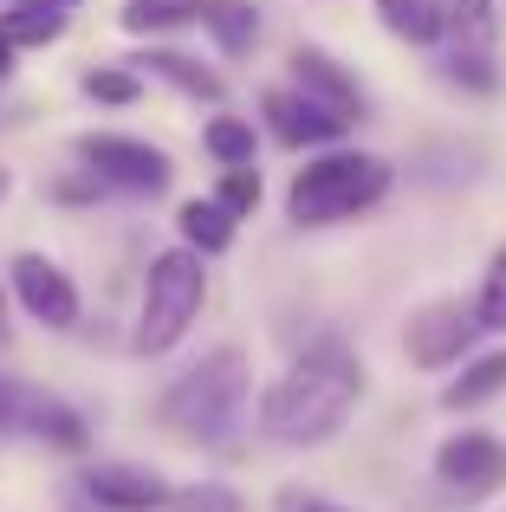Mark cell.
I'll list each match as a JSON object with an SVG mask.
<instances>
[{
  "mask_svg": "<svg viewBox=\"0 0 506 512\" xmlns=\"http://www.w3.org/2000/svg\"><path fill=\"white\" fill-rule=\"evenodd\" d=\"M357 396H364V357L351 344L325 338L260 396V428L286 448H318L344 428Z\"/></svg>",
  "mask_w": 506,
  "mask_h": 512,
  "instance_id": "6da1fadb",
  "label": "cell"
},
{
  "mask_svg": "<svg viewBox=\"0 0 506 512\" xmlns=\"http://www.w3.org/2000/svg\"><path fill=\"white\" fill-rule=\"evenodd\" d=\"M241 402H247V357L234 344H221L163 389L156 422H163V435L182 441V448H221L234 415H241Z\"/></svg>",
  "mask_w": 506,
  "mask_h": 512,
  "instance_id": "7a4b0ae2",
  "label": "cell"
},
{
  "mask_svg": "<svg viewBox=\"0 0 506 512\" xmlns=\"http://www.w3.org/2000/svg\"><path fill=\"white\" fill-rule=\"evenodd\" d=\"M390 195V163L383 156H364V150H331V156H312L299 163L286 188V208L299 227H325V221H344V214H364Z\"/></svg>",
  "mask_w": 506,
  "mask_h": 512,
  "instance_id": "3957f363",
  "label": "cell"
},
{
  "mask_svg": "<svg viewBox=\"0 0 506 512\" xmlns=\"http://www.w3.org/2000/svg\"><path fill=\"white\" fill-rule=\"evenodd\" d=\"M202 299H208V266L195 260L189 247L156 253L150 279H143V312H137V331H130V350H137V357L176 350L189 338V325L202 318Z\"/></svg>",
  "mask_w": 506,
  "mask_h": 512,
  "instance_id": "277c9868",
  "label": "cell"
},
{
  "mask_svg": "<svg viewBox=\"0 0 506 512\" xmlns=\"http://www.w3.org/2000/svg\"><path fill=\"white\" fill-rule=\"evenodd\" d=\"M0 435H20V441H46V448H65L78 454L91 441L85 415L72 402H59L52 389H33V383H13L0 376Z\"/></svg>",
  "mask_w": 506,
  "mask_h": 512,
  "instance_id": "5b68a950",
  "label": "cell"
},
{
  "mask_svg": "<svg viewBox=\"0 0 506 512\" xmlns=\"http://www.w3.org/2000/svg\"><path fill=\"white\" fill-rule=\"evenodd\" d=\"M72 150H78V163L98 175V182H111V188H130V195H163L169 188V156L156 150V143L91 130V137L72 143Z\"/></svg>",
  "mask_w": 506,
  "mask_h": 512,
  "instance_id": "8992f818",
  "label": "cell"
},
{
  "mask_svg": "<svg viewBox=\"0 0 506 512\" xmlns=\"http://www.w3.org/2000/svg\"><path fill=\"white\" fill-rule=\"evenodd\" d=\"M435 480H442V493H448V500H461V506L500 493V487H506V441L481 435V428H468V435H448L442 454H435Z\"/></svg>",
  "mask_w": 506,
  "mask_h": 512,
  "instance_id": "52a82bcc",
  "label": "cell"
},
{
  "mask_svg": "<svg viewBox=\"0 0 506 512\" xmlns=\"http://www.w3.org/2000/svg\"><path fill=\"white\" fill-rule=\"evenodd\" d=\"M468 344H474V312L461 299L422 305V312L409 318V331H403V350H409L416 370H442V363H455Z\"/></svg>",
  "mask_w": 506,
  "mask_h": 512,
  "instance_id": "ba28073f",
  "label": "cell"
},
{
  "mask_svg": "<svg viewBox=\"0 0 506 512\" xmlns=\"http://www.w3.org/2000/svg\"><path fill=\"white\" fill-rule=\"evenodd\" d=\"M13 292H20V305L46 331H72L78 325V286L65 279L59 260H46V253H13Z\"/></svg>",
  "mask_w": 506,
  "mask_h": 512,
  "instance_id": "9c48e42d",
  "label": "cell"
},
{
  "mask_svg": "<svg viewBox=\"0 0 506 512\" xmlns=\"http://www.w3.org/2000/svg\"><path fill=\"white\" fill-rule=\"evenodd\" d=\"M292 91L312 98V104H325V111L344 117V124L364 117V85H357V78L344 72L325 46H299V52H292Z\"/></svg>",
  "mask_w": 506,
  "mask_h": 512,
  "instance_id": "30bf717a",
  "label": "cell"
},
{
  "mask_svg": "<svg viewBox=\"0 0 506 512\" xmlns=\"http://www.w3.org/2000/svg\"><path fill=\"white\" fill-rule=\"evenodd\" d=\"M85 493L98 500V512H156V506L176 500V493L163 487V474H150V467H124V461L91 467Z\"/></svg>",
  "mask_w": 506,
  "mask_h": 512,
  "instance_id": "8fae6325",
  "label": "cell"
},
{
  "mask_svg": "<svg viewBox=\"0 0 506 512\" xmlns=\"http://www.w3.org/2000/svg\"><path fill=\"white\" fill-rule=\"evenodd\" d=\"M260 111H266V130H273L279 143H292V150H312V143H338L344 137V117H331L325 104L299 98V91H266Z\"/></svg>",
  "mask_w": 506,
  "mask_h": 512,
  "instance_id": "7c38bea8",
  "label": "cell"
},
{
  "mask_svg": "<svg viewBox=\"0 0 506 512\" xmlns=\"http://www.w3.org/2000/svg\"><path fill=\"white\" fill-rule=\"evenodd\" d=\"M137 65H143V72H156V78H169V85H176L182 98H195V104H221V78H215V65L189 59V52L156 46V52H143Z\"/></svg>",
  "mask_w": 506,
  "mask_h": 512,
  "instance_id": "4fadbf2b",
  "label": "cell"
},
{
  "mask_svg": "<svg viewBox=\"0 0 506 512\" xmlns=\"http://www.w3.org/2000/svg\"><path fill=\"white\" fill-rule=\"evenodd\" d=\"M176 227H182V247L202 260V253H228V247H234V227H241V221H234L221 201H202V195H195V201H182Z\"/></svg>",
  "mask_w": 506,
  "mask_h": 512,
  "instance_id": "5bb4252c",
  "label": "cell"
},
{
  "mask_svg": "<svg viewBox=\"0 0 506 512\" xmlns=\"http://www.w3.org/2000/svg\"><path fill=\"white\" fill-rule=\"evenodd\" d=\"M377 13L396 39H416V46L448 33V0H377Z\"/></svg>",
  "mask_w": 506,
  "mask_h": 512,
  "instance_id": "9a60e30c",
  "label": "cell"
},
{
  "mask_svg": "<svg viewBox=\"0 0 506 512\" xmlns=\"http://www.w3.org/2000/svg\"><path fill=\"white\" fill-rule=\"evenodd\" d=\"M500 389H506V350H487V357H474L468 370L442 389V402L448 409H481V402H494Z\"/></svg>",
  "mask_w": 506,
  "mask_h": 512,
  "instance_id": "2e32d148",
  "label": "cell"
},
{
  "mask_svg": "<svg viewBox=\"0 0 506 512\" xmlns=\"http://www.w3.org/2000/svg\"><path fill=\"white\" fill-rule=\"evenodd\" d=\"M208 33L221 39V52H247L260 39V7L253 0H208Z\"/></svg>",
  "mask_w": 506,
  "mask_h": 512,
  "instance_id": "e0dca14e",
  "label": "cell"
},
{
  "mask_svg": "<svg viewBox=\"0 0 506 512\" xmlns=\"http://www.w3.org/2000/svg\"><path fill=\"white\" fill-rule=\"evenodd\" d=\"M65 33V13H46V7H13V13H0V39H7L13 52L20 46H52V39Z\"/></svg>",
  "mask_w": 506,
  "mask_h": 512,
  "instance_id": "ac0fdd59",
  "label": "cell"
},
{
  "mask_svg": "<svg viewBox=\"0 0 506 512\" xmlns=\"http://www.w3.org/2000/svg\"><path fill=\"white\" fill-rule=\"evenodd\" d=\"M182 20H208V0H130L124 7L130 33H163V26H182Z\"/></svg>",
  "mask_w": 506,
  "mask_h": 512,
  "instance_id": "d6986e66",
  "label": "cell"
},
{
  "mask_svg": "<svg viewBox=\"0 0 506 512\" xmlns=\"http://www.w3.org/2000/svg\"><path fill=\"white\" fill-rule=\"evenodd\" d=\"M202 143H208V156H215V163L253 169V124H241V117H208Z\"/></svg>",
  "mask_w": 506,
  "mask_h": 512,
  "instance_id": "ffe728a7",
  "label": "cell"
},
{
  "mask_svg": "<svg viewBox=\"0 0 506 512\" xmlns=\"http://www.w3.org/2000/svg\"><path fill=\"white\" fill-rule=\"evenodd\" d=\"M448 26H455V52L494 46V7L487 0H448Z\"/></svg>",
  "mask_w": 506,
  "mask_h": 512,
  "instance_id": "44dd1931",
  "label": "cell"
},
{
  "mask_svg": "<svg viewBox=\"0 0 506 512\" xmlns=\"http://www.w3.org/2000/svg\"><path fill=\"white\" fill-rule=\"evenodd\" d=\"M474 331H506V240L487 260V279H481V299H474Z\"/></svg>",
  "mask_w": 506,
  "mask_h": 512,
  "instance_id": "7402d4cb",
  "label": "cell"
},
{
  "mask_svg": "<svg viewBox=\"0 0 506 512\" xmlns=\"http://www.w3.org/2000/svg\"><path fill=\"white\" fill-rule=\"evenodd\" d=\"M85 91H91V98H98V104H137V72H124V65H91V72H85Z\"/></svg>",
  "mask_w": 506,
  "mask_h": 512,
  "instance_id": "603a6c76",
  "label": "cell"
},
{
  "mask_svg": "<svg viewBox=\"0 0 506 512\" xmlns=\"http://www.w3.org/2000/svg\"><path fill=\"white\" fill-rule=\"evenodd\" d=\"M169 512H241V500H234L221 480H202V487H182L176 500H169Z\"/></svg>",
  "mask_w": 506,
  "mask_h": 512,
  "instance_id": "cb8c5ba5",
  "label": "cell"
},
{
  "mask_svg": "<svg viewBox=\"0 0 506 512\" xmlns=\"http://www.w3.org/2000/svg\"><path fill=\"white\" fill-rule=\"evenodd\" d=\"M215 201L234 214V221H241L253 201H260V169H228V175H221V195H215Z\"/></svg>",
  "mask_w": 506,
  "mask_h": 512,
  "instance_id": "d4e9b609",
  "label": "cell"
},
{
  "mask_svg": "<svg viewBox=\"0 0 506 512\" xmlns=\"http://www.w3.org/2000/svg\"><path fill=\"white\" fill-rule=\"evenodd\" d=\"M442 72L455 78V85H468V91H494V65H487V52H448Z\"/></svg>",
  "mask_w": 506,
  "mask_h": 512,
  "instance_id": "484cf974",
  "label": "cell"
},
{
  "mask_svg": "<svg viewBox=\"0 0 506 512\" xmlns=\"http://www.w3.org/2000/svg\"><path fill=\"white\" fill-rule=\"evenodd\" d=\"M273 512H351V506L325 500V493H312V487H279L273 493Z\"/></svg>",
  "mask_w": 506,
  "mask_h": 512,
  "instance_id": "4316f807",
  "label": "cell"
},
{
  "mask_svg": "<svg viewBox=\"0 0 506 512\" xmlns=\"http://www.w3.org/2000/svg\"><path fill=\"white\" fill-rule=\"evenodd\" d=\"M26 7H46V13H72L78 0H26Z\"/></svg>",
  "mask_w": 506,
  "mask_h": 512,
  "instance_id": "83f0119b",
  "label": "cell"
},
{
  "mask_svg": "<svg viewBox=\"0 0 506 512\" xmlns=\"http://www.w3.org/2000/svg\"><path fill=\"white\" fill-rule=\"evenodd\" d=\"M13 72V46H7V39H0V78H7Z\"/></svg>",
  "mask_w": 506,
  "mask_h": 512,
  "instance_id": "f1b7e54d",
  "label": "cell"
},
{
  "mask_svg": "<svg viewBox=\"0 0 506 512\" xmlns=\"http://www.w3.org/2000/svg\"><path fill=\"white\" fill-rule=\"evenodd\" d=\"M7 188H13V175H7V169H0V201H7Z\"/></svg>",
  "mask_w": 506,
  "mask_h": 512,
  "instance_id": "f546056e",
  "label": "cell"
},
{
  "mask_svg": "<svg viewBox=\"0 0 506 512\" xmlns=\"http://www.w3.org/2000/svg\"><path fill=\"white\" fill-rule=\"evenodd\" d=\"M0 312H7V292H0ZM0 331H7V318H0Z\"/></svg>",
  "mask_w": 506,
  "mask_h": 512,
  "instance_id": "4dcf8cb0",
  "label": "cell"
}]
</instances>
